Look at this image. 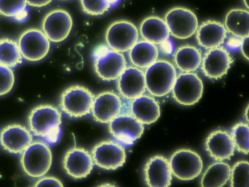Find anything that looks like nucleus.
Masks as SVG:
<instances>
[{"mask_svg":"<svg viewBox=\"0 0 249 187\" xmlns=\"http://www.w3.org/2000/svg\"><path fill=\"white\" fill-rule=\"evenodd\" d=\"M62 115L52 105H40L32 111L29 117L30 131L46 143H57L61 134Z\"/></svg>","mask_w":249,"mask_h":187,"instance_id":"f257e3e1","label":"nucleus"},{"mask_svg":"<svg viewBox=\"0 0 249 187\" xmlns=\"http://www.w3.org/2000/svg\"><path fill=\"white\" fill-rule=\"evenodd\" d=\"M144 74L147 90L157 97L171 92L177 77L174 66L166 60H157L147 67Z\"/></svg>","mask_w":249,"mask_h":187,"instance_id":"f03ea898","label":"nucleus"},{"mask_svg":"<svg viewBox=\"0 0 249 187\" xmlns=\"http://www.w3.org/2000/svg\"><path fill=\"white\" fill-rule=\"evenodd\" d=\"M52 158V150L46 143L35 142L23 152L21 166L29 176L40 178L49 172Z\"/></svg>","mask_w":249,"mask_h":187,"instance_id":"7ed1b4c3","label":"nucleus"},{"mask_svg":"<svg viewBox=\"0 0 249 187\" xmlns=\"http://www.w3.org/2000/svg\"><path fill=\"white\" fill-rule=\"evenodd\" d=\"M94 99V94L87 88L72 86L62 93L61 109L70 117L81 118L91 113Z\"/></svg>","mask_w":249,"mask_h":187,"instance_id":"20e7f679","label":"nucleus"},{"mask_svg":"<svg viewBox=\"0 0 249 187\" xmlns=\"http://www.w3.org/2000/svg\"><path fill=\"white\" fill-rule=\"evenodd\" d=\"M172 173L181 181H192L199 176L203 162L196 152L190 149H180L172 155L170 161Z\"/></svg>","mask_w":249,"mask_h":187,"instance_id":"39448f33","label":"nucleus"},{"mask_svg":"<svg viewBox=\"0 0 249 187\" xmlns=\"http://www.w3.org/2000/svg\"><path fill=\"white\" fill-rule=\"evenodd\" d=\"M172 91L173 98L178 103L192 106L202 98L203 83L197 75L183 73L176 77Z\"/></svg>","mask_w":249,"mask_h":187,"instance_id":"423d86ee","label":"nucleus"},{"mask_svg":"<svg viewBox=\"0 0 249 187\" xmlns=\"http://www.w3.org/2000/svg\"><path fill=\"white\" fill-rule=\"evenodd\" d=\"M94 56L96 73L102 80H116L126 68L124 56L118 51L99 49L94 53Z\"/></svg>","mask_w":249,"mask_h":187,"instance_id":"0eeeda50","label":"nucleus"},{"mask_svg":"<svg viewBox=\"0 0 249 187\" xmlns=\"http://www.w3.org/2000/svg\"><path fill=\"white\" fill-rule=\"evenodd\" d=\"M170 33L178 39H185L196 33L198 20L196 15L184 7H174L164 18Z\"/></svg>","mask_w":249,"mask_h":187,"instance_id":"6e6552de","label":"nucleus"},{"mask_svg":"<svg viewBox=\"0 0 249 187\" xmlns=\"http://www.w3.org/2000/svg\"><path fill=\"white\" fill-rule=\"evenodd\" d=\"M139 32L135 24L127 20L112 23L106 32V42L113 51L126 52L138 41Z\"/></svg>","mask_w":249,"mask_h":187,"instance_id":"1a4fd4ad","label":"nucleus"},{"mask_svg":"<svg viewBox=\"0 0 249 187\" xmlns=\"http://www.w3.org/2000/svg\"><path fill=\"white\" fill-rule=\"evenodd\" d=\"M18 45L23 58L30 61H40L50 50V40L44 32L37 29H30L23 32Z\"/></svg>","mask_w":249,"mask_h":187,"instance_id":"9d476101","label":"nucleus"},{"mask_svg":"<svg viewBox=\"0 0 249 187\" xmlns=\"http://www.w3.org/2000/svg\"><path fill=\"white\" fill-rule=\"evenodd\" d=\"M93 162L99 168L107 170H115L126 162L124 148L120 143L106 140L94 146L91 153Z\"/></svg>","mask_w":249,"mask_h":187,"instance_id":"9b49d317","label":"nucleus"},{"mask_svg":"<svg viewBox=\"0 0 249 187\" xmlns=\"http://www.w3.org/2000/svg\"><path fill=\"white\" fill-rule=\"evenodd\" d=\"M110 134L115 140L125 146H130L142 135L143 124L129 114H119L110 121Z\"/></svg>","mask_w":249,"mask_h":187,"instance_id":"f8f14e48","label":"nucleus"},{"mask_svg":"<svg viewBox=\"0 0 249 187\" xmlns=\"http://www.w3.org/2000/svg\"><path fill=\"white\" fill-rule=\"evenodd\" d=\"M72 28V17L68 11L62 9L52 10L43 19V32L53 42H60L67 39Z\"/></svg>","mask_w":249,"mask_h":187,"instance_id":"ddd939ff","label":"nucleus"},{"mask_svg":"<svg viewBox=\"0 0 249 187\" xmlns=\"http://www.w3.org/2000/svg\"><path fill=\"white\" fill-rule=\"evenodd\" d=\"M233 59L226 48L223 47L209 49L202 59V70L208 78L218 80L227 74Z\"/></svg>","mask_w":249,"mask_h":187,"instance_id":"4468645a","label":"nucleus"},{"mask_svg":"<svg viewBox=\"0 0 249 187\" xmlns=\"http://www.w3.org/2000/svg\"><path fill=\"white\" fill-rule=\"evenodd\" d=\"M122 109L120 96L112 92H105L94 97L91 112L96 121L109 124L121 114Z\"/></svg>","mask_w":249,"mask_h":187,"instance_id":"2eb2a0df","label":"nucleus"},{"mask_svg":"<svg viewBox=\"0 0 249 187\" xmlns=\"http://www.w3.org/2000/svg\"><path fill=\"white\" fill-rule=\"evenodd\" d=\"M32 143L31 133L20 124L8 126L0 133V144L11 153H22Z\"/></svg>","mask_w":249,"mask_h":187,"instance_id":"dca6fc26","label":"nucleus"},{"mask_svg":"<svg viewBox=\"0 0 249 187\" xmlns=\"http://www.w3.org/2000/svg\"><path fill=\"white\" fill-rule=\"evenodd\" d=\"M94 167L91 155L81 148L68 150L64 159V168L67 173L75 179L86 178L91 173Z\"/></svg>","mask_w":249,"mask_h":187,"instance_id":"f3484780","label":"nucleus"},{"mask_svg":"<svg viewBox=\"0 0 249 187\" xmlns=\"http://www.w3.org/2000/svg\"><path fill=\"white\" fill-rule=\"evenodd\" d=\"M118 89L125 99L132 100L144 94L146 90L144 72L137 67H126L118 78Z\"/></svg>","mask_w":249,"mask_h":187,"instance_id":"a211bd4d","label":"nucleus"},{"mask_svg":"<svg viewBox=\"0 0 249 187\" xmlns=\"http://www.w3.org/2000/svg\"><path fill=\"white\" fill-rule=\"evenodd\" d=\"M145 179L151 187H167L171 185L172 173L170 162L162 156H154L145 164Z\"/></svg>","mask_w":249,"mask_h":187,"instance_id":"6ab92c4d","label":"nucleus"},{"mask_svg":"<svg viewBox=\"0 0 249 187\" xmlns=\"http://www.w3.org/2000/svg\"><path fill=\"white\" fill-rule=\"evenodd\" d=\"M205 147L210 156L216 161L230 159L235 149L230 134L220 130L210 134L205 142Z\"/></svg>","mask_w":249,"mask_h":187,"instance_id":"aec40b11","label":"nucleus"},{"mask_svg":"<svg viewBox=\"0 0 249 187\" xmlns=\"http://www.w3.org/2000/svg\"><path fill=\"white\" fill-rule=\"evenodd\" d=\"M196 32L198 44L205 49L221 46L227 36L224 25L215 20L203 22L198 26Z\"/></svg>","mask_w":249,"mask_h":187,"instance_id":"412c9836","label":"nucleus"},{"mask_svg":"<svg viewBox=\"0 0 249 187\" xmlns=\"http://www.w3.org/2000/svg\"><path fill=\"white\" fill-rule=\"evenodd\" d=\"M131 115L142 124H154L161 115L160 104L154 97L148 95H141L132 101Z\"/></svg>","mask_w":249,"mask_h":187,"instance_id":"4be33fe9","label":"nucleus"},{"mask_svg":"<svg viewBox=\"0 0 249 187\" xmlns=\"http://www.w3.org/2000/svg\"><path fill=\"white\" fill-rule=\"evenodd\" d=\"M140 32L144 40L155 45L167 41L170 34L165 20L157 16L144 19L140 26Z\"/></svg>","mask_w":249,"mask_h":187,"instance_id":"5701e85b","label":"nucleus"},{"mask_svg":"<svg viewBox=\"0 0 249 187\" xmlns=\"http://www.w3.org/2000/svg\"><path fill=\"white\" fill-rule=\"evenodd\" d=\"M158 56V48L155 44L146 40L138 41L129 50L131 61L138 68H147L157 61Z\"/></svg>","mask_w":249,"mask_h":187,"instance_id":"b1692460","label":"nucleus"},{"mask_svg":"<svg viewBox=\"0 0 249 187\" xmlns=\"http://www.w3.org/2000/svg\"><path fill=\"white\" fill-rule=\"evenodd\" d=\"M224 26L234 37L244 39L249 36V13L243 9H232L226 16Z\"/></svg>","mask_w":249,"mask_h":187,"instance_id":"393cba45","label":"nucleus"},{"mask_svg":"<svg viewBox=\"0 0 249 187\" xmlns=\"http://www.w3.org/2000/svg\"><path fill=\"white\" fill-rule=\"evenodd\" d=\"M231 168L228 164L218 161L208 167L201 179L203 187H221L230 180Z\"/></svg>","mask_w":249,"mask_h":187,"instance_id":"a878e982","label":"nucleus"},{"mask_svg":"<svg viewBox=\"0 0 249 187\" xmlns=\"http://www.w3.org/2000/svg\"><path fill=\"white\" fill-rule=\"evenodd\" d=\"M175 62L179 70L184 73H192L199 68L202 63L200 51L192 45H183L178 48L175 54Z\"/></svg>","mask_w":249,"mask_h":187,"instance_id":"bb28decb","label":"nucleus"},{"mask_svg":"<svg viewBox=\"0 0 249 187\" xmlns=\"http://www.w3.org/2000/svg\"><path fill=\"white\" fill-rule=\"evenodd\" d=\"M22 59L17 42L8 38L0 39V64L11 68L21 64Z\"/></svg>","mask_w":249,"mask_h":187,"instance_id":"cd10ccee","label":"nucleus"},{"mask_svg":"<svg viewBox=\"0 0 249 187\" xmlns=\"http://www.w3.org/2000/svg\"><path fill=\"white\" fill-rule=\"evenodd\" d=\"M27 5L26 0H0V14L24 20L27 16Z\"/></svg>","mask_w":249,"mask_h":187,"instance_id":"c85d7f7f","label":"nucleus"},{"mask_svg":"<svg viewBox=\"0 0 249 187\" xmlns=\"http://www.w3.org/2000/svg\"><path fill=\"white\" fill-rule=\"evenodd\" d=\"M237 151L248 154L249 150V127L246 123H238L231 128L230 134Z\"/></svg>","mask_w":249,"mask_h":187,"instance_id":"c756f323","label":"nucleus"},{"mask_svg":"<svg viewBox=\"0 0 249 187\" xmlns=\"http://www.w3.org/2000/svg\"><path fill=\"white\" fill-rule=\"evenodd\" d=\"M230 186L232 187H249V163L240 161L234 164L230 174Z\"/></svg>","mask_w":249,"mask_h":187,"instance_id":"7c9ffc66","label":"nucleus"},{"mask_svg":"<svg viewBox=\"0 0 249 187\" xmlns=\"http://www.w3.org/2000/svg\"><path fill=\"white\" fill-rule=\"evenodd\" d=\"M116 0H81L83 10L91 16L104 14Z\"/></svg>","mask_w":249,"mask_h":187,"instance_id":"2f4dec72","label":"nucleus"},{"mask_svg":"<svg viewBox=\"0 0 249 187\" xmlns=\"http://www.w3.org/2000/svg\"><path fill=\"white\" fill-rule=\"evenodd\" d=\"M14 82L15 77L11 67L0 64V96H4L11 92Z\"/></svg>","mask_w":249,"mask_h":187,"instance_id":"473e14b6","label":"nucleus"},{"mask_svg":"<svg viewBox=\"0 0 249 187\" xmlns=\"http://www.w3.org/2000/svg\"><path fill=\"white\" fill-rule=\"evenodd\" d=\"M36 187H63V184L57 178L53 177H46L37 181Z\"/></svg>","mask_w":249,"mask_h":187,"instance_id":"72a5a7b5","label":"nucleus"},{"mask_svg":"<svg viewBox=\"0 0 249 187\" xmlns=\"http://www.w3.org/2000/svg\"><path fill=\"white\" fill-rule=\"evenodd\" d=\"M27 4L32 7H42L48 5L52 0H26Z\"/></svg>","mask_w":249,"mask_h":187,"instance_id":"f704fd0d","label":"nucleus"},{"mask_svg":"<svg viewBox=\"0 0 249 187\" xmlns=\"http://www.w3.org/2000/svg\"><path fill=\"white\" fill-rule=\"evenodd\" d=\"M241 51L245 58L249 60V37L244 38L242 40Z\"/></svg>","mask_w":249,"mask_h":187,"instance_id":"c9c22d12","label":"nucleus"},{"mask_svg":"<svg viewBox=\"0 0 249 187\" xmlns=\"http://www.w3.org/2000/svg\"><path fill=\"white\" fill-rule=\"evenodd\" d=\"M244 1V4H246V7L249 8V0H243Z\"/></svg>","mask_w":249,"mask_h":187,"instance_id":"e433bc0d","label":"nucleus"}]
</instances>
